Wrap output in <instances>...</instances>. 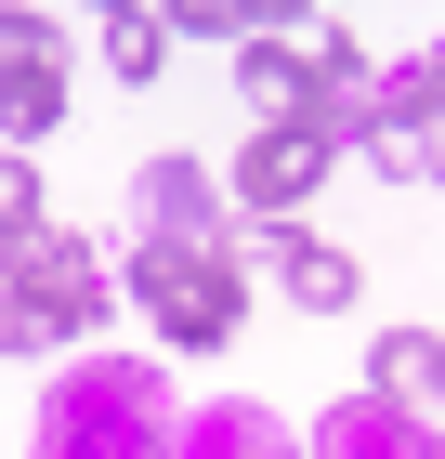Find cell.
<instances>
[{
	"label": "cell",
	"instance_id": "cell-2",
	"mask_svg": "<svg viewBox=\"0 0 445 459\" xmlns=\"http://www.w3.org/2000/svg\"><path fill=\"white\" fill-rule=\"evenodd\" d=\"M13 316H27L39 342H79V328L105 316V276H92V249H79V237H53V223H39V237L13 249Z\"/></svg>",
	"mask_w": 445,
	"mask_h": 459
},
{
	"label": "cell",
	"instance_id": "cell-1",
	"mask_svg": "<svg viewBox=\"0 0 445 459\" xmlns=\"http://www.w3.org/2000/svg\"><path fill=\"white\" fill-rule=\"evenodd\" d=\"M132 289H144V316H158V342H184V354L236 342V316H249V276H236L223 237H144Z\"/></svg>",
	"mask_w": 445,
	"mask_h": 459
},
{
	"label": "cell",
	"instance_id": "cell-9",
	"mask_svg": "<svg viewBox=\"0 0 445 459\" xmlns=\"http://www.w3.org/2000/svg\"><path fill=\"white\" fill-rule=\"evenodd\" d=\"M0 237H13V249L39 237V184H27V158H0Z\"/></svg>",
	"mask_w": 445,
	"mask_h": 459
},
{
	"label": "cell",
	"instance_id": "cell-10",
	"mask_svg": "<svg viewBox=\"0 0 445 459\" xmlns=\"http://www.w3.org/2000/svg\"><path fill=\"white\" fill-rule=\"evenodd\" d=\"M0 276H13V237H0Z\"/></svg>",
	"mask_w": 445,
	"mask_h": 459
},
{
	"label": "cell",
	"instance_id": "cell-5",
	"mask_svg": "<svg viewBox=\"0 0 445 459\" xmlns=\"http://www.w3.org/2000/svg\"><path fill=\"white\" fill-rule=\"evenodd\" d=\"M144 223H158V237H223V197H210L197 158H158V171H144Z\"/></svg>",
	"mask_w": 445,
	"mask_h": 459
},
{
	"label": "cell",
	"instance_id": "cell-6",
	"mask_svg": "<svg viewBox=\"0 0 445 459\" xmlns=\"http://www.w3.org/2000/svg\"><path fill=\"white\" fill-rule=\"evenodd\" d=\"M275 289H288V302H314V316H341V302H354V263H341V249H314V237H288V223H275Z\"/></svg>",
	"mask_w": 445,
	"mask_h": 459
},
{
	"label": "cell",
	"instance_id": "cell-11",
	"mask_svg": "<svg viewBox=\"0 0 445 459\" xmlns=\"http://www.w3.org/2000/svg\"><path fill=\"white\" fill-rule=\"evenodd\" d=\"M432 171H445V158H432Z\"/></svg>",
	"mask_w": 445,
	"mask_h": 459
},
{
	"label": "cell",
	"instance_id": "cell-8",
	"mask_svg": "<svg viewBox=\"0 0 445 459\" xmlns=\"http://www.w3.org/2000/svg\"><path fill=\"white\" fill-rule=\"evenodd\" d=\"M105 53H118V79H158V53H171V13H105Z\"/></svg>",
	"mask_w": 445,
	"mask_h": 459
},
{
	"label": "cell",
	"instance_id": "cell-7",
	"mask_svg": "<svg viewBox=\"0 0 445 459\" xmlns=\"http://www.w3.org/2000/svg\"><path fill=\"white\" fill-rule=\"evenodd\" d=\"M380 394L393 407H445V328H380Z\"/></svg>",
	"mask_w": 445,
	"mask_h": 459
},
{
	"label": "cell",
	"instance_id": "cell-4",
	"mask_svg": "<svg viewBox=\"0 0 445 459\" xmlns=\"http://www.w3.org/2000/svg\"><path fill=\"white\" fill-rule=\"evenodd\" d=\"M328 158H341V118H262L236 144V197L249 211H302L314 184H328Z\"/></svg>",
	"mask_w": 445,
	"mask_h": 459
},
{
	"label": "cell",
	"instance_id": "cell-3",
	"mask_svg": "<svg viewBox=\"0 0 445 459\" xmlns=\"http://www.w3.org/2000/svg\"><path fill=\"white\" fill-rule=\"evenodd\" d=\"M66 118V27L53 13H0V132L39 144Z\"/></svg>",
	"mask_w": 445,
	"mask_h": 459
}]
</instances>
